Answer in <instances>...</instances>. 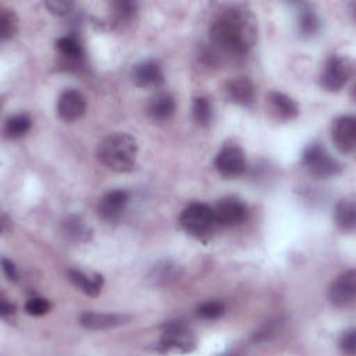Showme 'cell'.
Here are the masks:
<instances>
[{
  "label": "cell",
  "mask_w": 356,
  "mask_h": 356,
  "mask_svg": "<svg viewBox=\"0 0 356 356\" xmlns=\"http://www.w3.org/2000/svg\"><path fill=\"white\" fill-rule=\"evenodd\" d=\"M266 106H267V113L275 121L286 122L296 118L299 114L298 103L282 92H277V90L270 92L266 96Z\"/></svg>",
  "instance_id": "12"
},
{
  "label": "cell",
  "mask_w": 356,
  "mask_h": 356,
  "mask_svg": "<svg viewBox=\"0 0 356 356\" xmlns=\"http://www.w3.org/2000/svg\"><path fill=\"white\" fill-rule=\"evenodd\" d=\"M225 312V306L220 300H207L196 307V314L203 320H217Z\"/></svg>",
  "instance_id": "25"
},
{
  "label": "cell",
  "mask_w": 356,
  "mask_h": 356,
  "mask_svg": "<svg viewBox=\"0 0 356 356\" xmlns=\"http://www.w3.org/2000/svg\"><path fill=\"white\" fill-rule=\"evenodd\" d=\"M131 76L136 86L145 89L159 88L164 82L161 67L154 60H145L134 65Z\"/></svg>",
  "instance_id": "14"
},
{
  "label": "cell",
  "mask_w": 356,
  "mask_h": 356,
  "mask_svg": "<svg viewBox=\"0 0 356 356\" xmlns=\"http://www.w3.org/2000/svg\"><path fill=\"white\" fill-rule=\"evenodd\" d=\"M86 110V100L76 89H65L57 100V115L64 122L79 120Z\"/></svg>",
  "instance_id": "11"
},
{
  "label": "cell",
  "mask_w": 356,
  "mask_h": 356,
  "mask_svg": "<svg viewBox=\"0 0 356 356\" xmlns=\"http://www.w3.org/2000/svg\"><path fill=\"white\" fill-rule=\"evenodd\" d=\"M331 139L342 154H350L356 147V120L353 115H341L332 122Z\"/></svg>",
  "instance_id": "10"
},
{
  "label": "cell",
  "mask_w": 356,
  "mask_h": 356,
  "mask_svg": "<svg viewBox=\"0 0 356 356\" xmlns=\"http://www.w3.org/2000/svg\"><path fill=\"white\" fill-rule=\"evenodd\" d=\"M1 267H3L4 275H6L10 281H17V280H18L17 267H15V264H14L10 259L3 257V259H1Z\"/></svg>",
  "instance_id": "32"
},
{
  "label": "cell",
  "mask_w": 356,
  "mask_h": 356,
  "mask_svg": "<svg viewBox=\"0 0 356 356\" xmlns=\"http://www.w3.org/2000/svg\"><path fill=\"white\" fill-rule=\"evenodd\" d=\"M146 113L156 122L167 121L175 113V100L170 93L159 92L149 100Z\"/></svg>",
  "instance_id": "19"
},
{
  "label": "cell",
  "mask_w": 356,
  "mask_h": 356,
  "mask_svg": "<svg viewBox=\"0 0 356 356\" xmlns=\"http://www.w3.org/2000/svg\"><path fill=\"white\" fill-rule=\"evenodd\" d=\"M214 167L225 178L241 177L246 171V157L236 145L224 146L216 156Z\"/></svg>",
  "instance_id": "8"
},
{
  "label": "cell",
  "mask_w": 356,
  "mask_h": 356,
  "mask_svg": "<svg viewBox=\"0 0 356 356\" xmlns=\"http://www.w3.org/2000/svg\"><path fill=\"white\" fill-rule=\"evenodd\" d=\"M32 127V121L26 114H15L7 118L4 124V134L10 139H18L25 136Z\"/></svg>",
  "instance_id": "22"
},
{
  "label": "cell",
  "mask_w": 356,
  "mask_h": 356,
  "mask_svg": "<svg viewBox=\"0 0 356 356\" xmlns=\"http://www.w3.org/2000/svg\"><path fill=\"white\" fill-rule=\"evenodd\" d=\"M129 195L124 189H114L107 192L99 202L97 211L102 220L106 222H115L121 218L127 209Z\"/></svg>",
  "instance_id": "13"
},
{
  "label": "cell",
  "mask_w": 356,
  "mask_h": 356,
  "mask_svg": "<svg viewBox=\"0 0 356 356\" xmlns=\"http://www.w3.org/2000/svg\"><path fill=\"white\" fill-rule=\"evenodd\" d=\"M356 298V271L353 268L341 273L328 288V299L338 309H348Z\"/></svg>",
  "instance_id": "7"
},
{
  "label": "cell",
  "mask_w": 356,
  "mask_h": 356,
  "mask_svg": "<svg viewBox=\"0 0 356 356\" xmlns=\"http://www.w3.org/2000/svg\"><path fill=\"white\" fill-rule=\"evenodd\" d=\"M0 32L1 39L7 40L17 32V17L11 10L1 8L0 11Z\"/></svg>",
  "instance_id": "26"
},
{
  "label": "cell",
  "mask_w": 356,
  "mask_h": 356,
  "mask_svg": "<svg viewBox=\"0 0 356 356\" xmlns=\"http://www.w3.org/2000/svg\"><path fill=\"white\" fill-rule=\"evenodd\" d=\"M179 225L186 234L197 239L210 236L217 225L213 207L203 202H193L188 204L179 216Z\"/></svg>",
  "instance_id": "3"
},
{
  "label": "cell",
  "mask_w": 356,
  "mask_h": 356,
  "mask_svg": "<svg viewBox=\"0 0 356 356\" xmlns=\"http://www.w3.org/2000/svg\"><path fill=\"white\" fill-rule=\"evenodd\" d=\"M129 320L128 316L117 314V313H96V312H86L82 313L79 317V323L82 327L88 330H110L125 324Z\"/></svg>",
  "instance_id": "17"
},
{
  "label": "cell",
  "mask_w": 356,
  "mask_h": 356,
  "mask_svg": "<svg viewBox=\"0 0 356 356\" xmlns=\"http://www.w3.org/2000/svg\"><path fill=\"white\" fill-rule=\"evenodd\" d=\"M352 63L343 56H330L320 75L321 86L328 92L341 90L352 76Z\"/></svg>",
  "instance_id": "6"
},
{
  "label": "cell",
  "mask_w": 356,
  "mask_h": 356,
  "mask_svg": "<svg viewBox=\"0 0 356 356\" xmlns=\"http://www.w3.org/2000/svg\"><path fill=\"white\" fill-rule=\"evenodd\" d=\"M214 218L217 225L234 227L242 224L249 214L248 206L238 197L228 196L221 199L214 207Z\"/></svg>",
  "instance_id": "9"
},
{
  "label": "cell",
  "mask_w": 356,
  "mask_h": 356,
  "mask_svg": "<svg viewBox=\"0 0 356 356\" xmlns=\"http://www.w3.org/2000/svg\"><path fill=\"white\" fill-rule=\"evenodd\" d=\"M224 96L234 104L250 106L254 100V85L246 76H238L227 81L222 88Z\"/></svg>",
  "instance_id": "15"
},
{
  "label": "cell",
  "mask_w": 356,
  "mask_h": 356,
  "mask_svg": "<svg viewBox=\"0 0 356 356\" xmlns=\"http://www.w3.org/2000/svg\"><path fill=\"white\" fill-rule=\"evenodd\" d=\"M175 277H177V268L170 261H165L163 264L156 266L153 268V271H152V280L156 284L167 282V281H170V280H172Z\"/></svg>",
  "instance_id": "28"
},
{
  "label": "cell",
  "mask_w": 356,
  "mask_h": 356,
  "mask_svg": "<svg viewBox=\"0 0 356 356\" xmlns=\"http://www.w3.org/2000/svg\"><path fill=\"white\" fill-rule=\"evenodd\" d=\"M193 120L200 127H207L213 121V106L206 96H196L192 103Z\"/></svg>",
  "instance_id": "24"
},
{
  "label": "cell",
  "mask_w": 356,
  "mask_h": 356,
  "mask_svg": "<svg viewBox=\"0 0 356 356\" xmlns=\"http://www.w3.org/2000/svg\"><path fill=\"white\" fill-rule=\"evenodd\" d=\"M296 26H298V32L303 38H312L318 32L320 19L310 6L307 4L300 6L296 14Z\"/></svg>",
  "instance_id": "21"
},
{
  "label": "cell",
  "mask_w": 356,
  "mask_h": 356,
  "mask_svg": "<svg viewBox=\"0 0 356 356\" xmlns=\"http://www.w3.org/2000/svg\"><path fill=\"white\" fill-rule=\"evenodd\" d=\"M335 224L342 232H353L356 227V206L352 197L341 199L334 211Z\"/></svg>",
  "instance_id": "20"
},
{
  "label": "cell",
  "mask_w": 356,
  "mask_h": 356,
  "mask_svg": "<svg viewBox=\"0 0 356 356\" xmlns=\"http://www.w3.org/2000/svg\"><path fill=\"white\" fill-rule=\"evenodd\" d=\"M257 22L254 14L243 6L222 10L210 24L209 40L217 57L234 60L243 57L254 46Z\"/></svg>",
  "instance_id": "1"
},
{
  "label": "cell",
  "mask_w": 356,
  "mask_h": 356,
  "mask_svg": "<svg viewBox=\"0 0 356 356\" xmlns=\"http://www.w3.org/2000/svg\"><path fill=\"white\" fill-rule=\"evenodd\" d=\"M196 345V337L193 331L181 321H171L165 324L161 337L160 348L168 353H186Z\"/></svg>",
  "instance_id": "5"
},
{
  "label": "cell",
  "mask_w": 356,
  "mask_h": 356,
  "mask_svg": "<svg viewBox=\"0 0 356 356\" xmlns=\"http://www.w3.org/2000/svg\"><path fill=\"white\" fill-rule=\"evenodd\" d=\"M138 143L128 134H111L104 138L96 149L97 160L107 168L117 172L131 171L135 165Z\"/></svg>",
  "instance_id": "2"
},
{
  "label": "cell",
  "mask_w": 356,
  "mask_h": 356,
  "mask_svg": "<svg viewBox=\"0 0 356 356\" xmlns=\"http://www.w3.org/2000/svg\"><path fill=\"white\" fill-rule=\"evenodd\" d=\"M50 309H51L50 302L44 298H40V296H33V298L28 299L26 303H25V312L29 316H35V317H40V316L47 314L50 312Z\"/></svg>",
  "instance_id": "27"
},
{
  "label": "cell",
  "mask_w": 356,
  "mask_h": 356,
  "mask_svg": "<svg viewBox=\"0 0 356 356\" xmlns=\"http://www.w3.org/2000/svg\"><path fill=\"white\" fill-rule=\"evenodd\" d=\"M68 281L88 296H97L102 292L104 280L97 273H86L79 268H70L67 271Z\"/></svg>",
  "instance_id": "16"
},
{
  "label": "cell",
  "mask_w": 356,
  "mask_h": 356,
  "mask_svg": "<svg viewBox=\"0 0 356 356\" xmlns=\"http://www.w3.org/2000/svg\"><path fill=\"white\" fill-rule=\"evenodd\" d=\"M14 314H15V306L11 302H8L7 299L1 298V300H0V316L4 320H8V318L14 317Z\"/></svg>",
  "instance_id": "33"
},
{
  "label": "cell",
  "mask_w": 356,
  "mask_h": 356,
  "mask_svg": "<svg viewBox=\"0 0 356 356\" xmlns=\"http://www.w3.org/2000/svg\"><path fill=\"white\" fill-rule=\"evenodd\" d=\"M58 53L68 61H79L83 57V49L79 40L74 36H61L56 40Z\"/></svg>",
  "instance_id": "23"
},
{
  "label": "cell",
  "mask_w": 356,
  "mask_h": 356,
  "mask_svg": "<svg viewBox=\"0 0 356 356\" xmlns=\"http://www.w3.org/2000/svg\"><path fill=\"white\" fill-rule=\"evenodd\" d=\"M46 7L51 14L67 15L72 10L74 3L64 1V0H50V1H46Z\"/></svg>",
  "instance_id": "31"
},
{
  "label": "cell",
  "mask_w": 356,
  "mask_h": 356,
  "mask_svg": "<svg viewBox=\"0 0 356 356\" xmlns=\"http://www.w3.org/2000/svg\"><path fill=\"white\" fill-rule=\"evenodd\" d=\"M113 8L118 19H127L135 14L136 4L132 1H115L113 3Z\"/></svg>",
  "instance_id": "30"
},
{
  "label": "cell",
  "mask_w": 356,
  "mask_h": 356,
  "mask_svg": "<svg viewBox=\"0 0 356 356\" xmlns=\"http://www.w3.org/2000/svg\"><path fill=\"white\" fill-rule=\"evenodd\" d=\"M300 163L309 174L317 178L335 177L342 171V164L321 143H310L303 150Z\"/></svg>",
  "instance_id": "4"
},
{
  "label": "cell",
  "mask_w": 356,
  "mask_h": 356,
  "mask_svg": "<svg viewBox=\"0 0 356 356\" xmlns=\"http://www.w3.org/2000/svg\"><path fill=\"white\" fill-rule=\"evenodd\" d=\"M60 231L67 241L75 242V243H85L92 236L90 227L82 220V217L76 214L65 216L61 221Z\"/></svg>",
  "instance_id": "18"
},
{
  "label": "cell",
  "mask_w": 356,
  "mask_h": 356,
  "mask_svg": "<svg viewBox=\"0 0 356 356\" xmlns=\"http://www.w3.org/2000/svg\"><path fill=\"white\" fill-rule=\"evenodd\" d=\"M339 348L346 355H355L356 352V331L353 328L345 331L339 339Z\"/></svg>",
  "instance_id": "29"
}]
</instances>
